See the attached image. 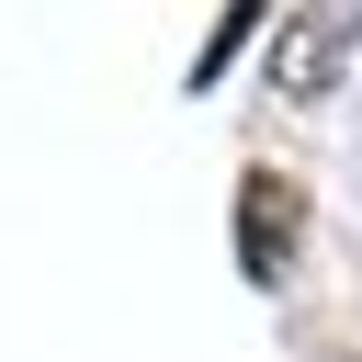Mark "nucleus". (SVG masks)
<instances>
[{"label": "nucleus", "instance_id": "obj_1", "mask_svg": "<svg viewBox=\"0 0 362 362\" xmlns=\"http://www.w3.org/2000/svg\"><path fill=\"white\" fill-rule=\"evenodd\" d=\"M351 23H362L351 0H305V11H294V34L272 45V79H283L294 102H317V90L339 79V45H351Z\"/></svg>", "mask_w": 362, "mask_h": 362}, {"label": "nucleus", "instance_id": "obj_2", "mask_svg": "<svg viewBox=\"0 0 362 362\" xmlns=\"http://www.w3.org/2000/svg\"><path fill=\"white\" fill-rule=\"evenodd\" d=\"M283 249H294V192H283V181H260V192H249V272L272 283V272H283Z\"/></svg>", "mask_w": 362, "mask_h": 362}]
</instances>
